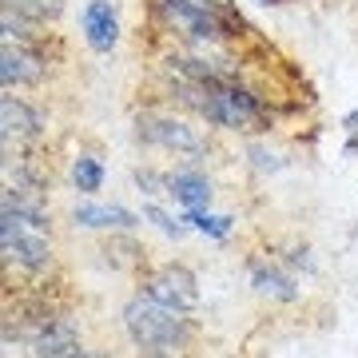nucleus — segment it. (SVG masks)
<instances>
[{
    "mask_svg": "<svg viewBox=\"0 0 358 358\" xmlns=\"http://www.w3.org/2000/svg\"><path fill=\"white\" fill-rule=\"evenodd\" d=\"M183 315L187 310L167 307V303H159L152 294H136L124 307V331H128L131 346L143 350L148 358H171L192 338V322Z\"/></svg>",
    "mask_w": 358,
    "mask_h": 358,
    "instance_id": "obj_1",
    "label": "nucleus"
},
{
    "mask_svg": "<svg viewBox=\"0 0 358 358\" xmlns=\"http://www.w3.org/2000/svg\"><path fill=\"white\" fill-rule=\"evenodd\" d=\"M155 13L164 16L167 28L195 44H219L235 36V28H243L227 0H155Z\"/></svg>",
    "mask_w": 358,
    "mask_h": 358,
    "instance_id": "obj_2",
    "label": "nucleus"
},
{
    "mask_svg": "<svg viewBox=\"0 0 358 358\" xmlns=\"http://www.w3.org/2000/svg\"><path fill=\"white\" fill-rule=\"evenodd\" d=\"M0 243H4V263L24 275H40L52 267V243L40 227H28L16 215L0 211Z\"/></svg>",
    "mask_w": 358,
    "mask_h": 358,
    "instance_id": "obj_3",
    "label": "nucleus"
},
{
    "mask_svg": "<svg viewBox=\"0 0 358 358\" xmlns=\"http://www.w3.org/2000/svg\"><path fill=\"white\" fill-rule=\"evenodd\" d=\"M143 294H152V299H159V303H167L176 310L199 307V282H195L192 271L179 267V263H167V267L152 271L148 282H143Z\"/></svg>",
    "mask_w": 358,
    "mask_h": 358,
    "instance_id": "obj_4",
    "label": "nucleus"
},
{
    "mask_svg": "<svg viewBox=\"0 0 358 358\" xmlns=\"http://www.w3.org/2000/svg\"><path fill=\"white\" fill-rule=\"evenodd\" d=\"M140 140L155 143V148H167V152H183V155H203L207 140L195 128H187L183 120H171V115H140Z\"/></svg>",
    "mask_w": 358,
    "mask_h": 358,
    "instance_id": "obj_5",
    "label": "nucleus"
},
{
    "mask_svg": "<svg viewBox=\"0 0 358 358\" xmlns=\"http://www.w3.org/2000/svg\"><path fill=\"white\" fill-rule=\"evenodd\" d=\"M28 350H32V358H80L84 355L76 327L68 319H60V315H52V319L44 315V319H40V327L32 331Z\"/></svg>",
    "mask_w": 358,
    "mask_h": 358,
    "instance_id": "obj_6",
    "label": "nucleus"
},
{
    "mask_svg": "<svg viewBox=\"0 0 358 358\" xmlns=\"http://www.w3.org/2000/svg\"><path fill=\"white\" fill-rule=\"evenodd\" d=\"M80 28L92 52H112L120 44V16L112 0H88L80 13Z\"/></svg>",
    "mask_w": 358,
    "mask_h": 358,
    "instance_id": "obj_7",
    "label": "nucleus"
},
{
    "mask_svg": "<svg viewBox=\"0 0 358 358\" xmlns=\"http://www.w3.org/2000/svg\"><path fill=\"white\" fill-rule=\"evenodd\" d=\"M44 76V56L36 52V44H4L0 56V80L4 88L13 84H36Z\"/></svg>",
    "mask_w": 358,
    "mask_h": 358,
    "instance_id": "obj_8",
    "label": "nucleus"
},
{
    "mask_svg": "<svg viewBox=\"0 0 358 358\" xmlns=\"http://www.w3.org/2000/svg\"><path fill=\"white\" fill-rule=\"evenodd\" d=\"M0 120H4V140L8 143H24V140H36L40 131H44V115L32 108V103H24L20 96H4L0 100Z\"/></svg>",
    "mask_w": 358,
    "mask_h": 358,
    "instance_id": "obj_9",
    "label": "nucleus"
},
{
    "mask_svg": "<svg viewBox=\"0 0 358 358\" xmlns=\"http://www.w3.org/2000/svg\"><path fill=\"white\" fill-rule=\"evenodd\" d=\"M167 187H171V199L187 207V211H207L211 207V179L199 171V167H179L167 176Z\"/></svg>",
    "mask_w": 358,
    "mask_h": 358,
    "instance_id": "obj_10",
    "label": "nucleus"
},
{
    "mask_svg": "<svg viewBox=\"0 0 358 358\" xmlns=\"http://www.w3.org/2000/svg\"><path fill=\"white\" fill-rule=\"evenodd\" d=\"M72 219H76V227H92V231H131L140 223L128 207L120 203H76Z\"/></svg>",
    "mask_w": 358,
    "mask_h": 358,
    "instance_id": "obj_11",
    "label": "nucleus"
},
{
    "mask_svg": "<svg viewBox=\"0 0 358 358\" xmlns=\"http://www.w3.org/2000/svg\"><path fill=\"white\" fill-rule=\"evenodd\" d=\"M251 282H255L259 294H271V299H279V303H294V299H299V291H294V279H291V275H282L279 267L251 263Z\"/></svg>",
    "mask_w": 358,
    "mask_h": 358,
    "instance_id": "obj_12",
    "label": "nucleus"
},
{
    "mask_svg": "<svg viewBox=\"0 0 358 358\" xmlns=\"http://www.w3.org/2000/svg\"><path fill=\"white\" fill-rule=\"evenodd\" d=\"M72 183H76V192H84V195H96L103 187V164L96 159V155H76L72 159Z\"/></svg>",
    "mask_w": 358,
    "mask_h": 358,
    "instance_id": "obj_13",
    "label": "nucleus"
},
{
    "mask_svg": "<svg viewBox=\"0 0 358 358\" xmlns=\"http://www.w3.org/2000/svg\"><path fill=\"white\" fill-rule=\"evenodd\" d=\"M183 223H192L195 231H203L211 239H227L231 231H235V219L231 215H211V211H187Z\"/></svg>",
    "mask_w": 358,
    "mask_h": 358,
    "instance_id": "obj_14",
    "label": "nucleus"
},
{
    "mask_svg": "<svg viewBox=\"0 0 358 358\" xmlns=\"http://www.w3.org/2000/svg\"><path fill=\"white\" fill-rule=\"evenodd\" d=\"M143 219H148V223H155V227L164 231V235H171V239H183V231H187L183 223H176V219L167 215L164 207H155V203L143 207Z\"/></svg>",
    "mask_w": 358,
    "mask_h": 358,
    "instance_id": "obj_15",
    "label": "nucleus"
},
{
    "mask_svg": "<svg viewBox=\"0 0 358 358\" xmlns=\"http://www.w3.org/2000/svg\"><path fill=\"white\" fill-rule=\"evenodd\" d=\"M136 183H140V192L148 195H171V187H167V176H155V171H136Z\"/></svg>",
    "mask_w": 358,
    "mask_h": 358,
    "instance_id": "obj_16",
    "label": "nucleus"
},
{
    "mask_svg": "<svg viewBox=\"0 0 358 358\" xmlns=\"http://www.w3.org/2000/svg\"><path fill=\"white\" fill-rule=\"evenodd\" d=\"M247 155H251V164H255L259 171H279V167H282V159L275 152H267L263 143H251V148H247Z\"/></svg>",
    "mask_w": 358,
    "mask_h": 358,
    "instance_id": "obj_17",
    "label": "nucleus"
},
{
    "mask_svg": "<svg viewBox=\"0 0 358 358\" xmlns=\"http://www.w3.org/2000/svg\"><path fill=\"white\" fill-rule=\"evenodd\" d=\"M343 128L350 131V136H358V108H355V112H346V120H343Z\"/></svg>",
    "mask_w": 358,
    "mask_h": 358,
    "instance_id": "obj_18",
    "label": "nucleus"
},
{
    "mask_svg": "<svg viewBox=\"0 0 358 358\" xmlns=\"http://www.w3.org/2000/svg\"><path fill=\"white\" fill-rule=\"evenodd\" d=\"M80 358H108V355H103V350H84Z\"/></svg>",
    "mask_w": 358,
    "mask_h": 358,
    "instance_id": "obj_19",
    "label": "nucleus"
},
{
    "mask_svg": "<svg viewBox=\"0 0 358 358\" xmlns=\"http://www.w3.org/2000/svg\"><path fill=\"white\" fill-rule=\"evenodd\" d=\"M259 4H279V0H259Z\"/></svg>",
    "mask_w": 358,
    "mask_h": 358,
    "instance_id": "obj_20",
    "label": "nucleus"
}]
</instances>
